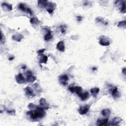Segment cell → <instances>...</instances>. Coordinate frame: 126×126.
Instances as JSON below:
<instances>
[{
    "mask_svg": "<svg viewBox=\"0 0 126 126\" xmlns=\"http://www.w3.org/2000/svg\"><path fill=\"white\" fill-rule=\"evenodd\" d=\"M28 107L30 110L27 112V115L33 121H38L43 118L46 115L44 109L40 106L31 103L28 105Z\"/></svg>",
    "mask_w": 126,
    "mask_h": 126,
    "instance_id": "1",
    "label": "cell"
},
{
    "mask_svg": "<svg viewBox=\"0 0 126 126\" xmlns=\"http://www.w3.org/2000/svg\"><path fill=\"white\" fill-rule=\"evenodd\" d=\"M68 90L73 93H75L78 96L82 92V87L80 86H75L74 85H71L69 86Z\"/></svg>",
    "mask_w": 126,
    "mask_h": 126,
    "instance_id": "2",
    "label": "cell"
},
{
    "mask_svg": "<svg viewBox=\"0 0 126 126\" xmlns=\"http://www.w3.org/2000/svg\"><path fill=\"white\" fill-rule=\"evenodd\" d=\"M18 8L21 11L23 12H25L27 13H28L30 15H33V11L29 7H28L25 4L23 3H20L18 6Z\"/></svg>",
    "mask_w": 126,
    "mask_h": 126,
    "instance_id": "3",
    "label": "cell"
},
{
    "mask_svg": "<svg viewBox=\"0 0 126 126\" xmlns=\"http://www.w3.org/2000/svg\"><path fill=\"white\" fill-rule=\"evenodd\" d=\"M90 108V105L89 104H86L84 105L80 106L78 110V111L80 115H84L88 112Z\"/></svg>",
    "mask_w": 126,
    "mask_h": 126,
    "instance_id": "4",
    "label": "cell"
},
{
    "mask_svg": "<svg viewBox=\"0 0 126 126\" xmlns=\"http://www.w3.org/2000/svg\"><path fill=\"white\" fill-rule=\"evenodd\" d=\"M115 5L120 7L121 12L126 13V1H117L115 2Z\"/></svg>",
    "mask_w": 126,
    "mask_h": 126,
    "instance_id": "5",
    "label": "cell"
},
{
    "mask_svg": "<svg viewBox=\"0 0 126 126\" xmlns=\"http://www.w3.org/2000/svg\"><path fill=\"white\" fill-rule=\"evenodd\" d=\"M99 44L100 45L104 46H107L110 45V43L109 39L105 36H102L100 37Z\"/></svg>",
    "mask_w": 126,
    "mask_h": 126,
    "instance_id": "6",
    "label": "cell"
},
{
    "mask_svg": "<svg viewBox=\"0 0 126 126\" xmlns=\"http://www.w3.org/2000/svg\"><path fill=\"white\" fill-rule=\"evenodd\" d=\"M26 80L28 82H33L36 80V77L33 74V73L28 71L26 73Z\"/></svg>",
    "mask_w": 126,
    "mask_h": 126,
    "instance_id": "7",
    "label": "cell"
},
{
    "mask_svg": "<svg viewBox=\"0 0 126 126\" xmlns=\"http://www.w3.org/2000/svg\"><path fill=\"white\" fill-rule=\"evenodd\" d=\"M56 4L53 3L52 2H48L45 8L47 11L49 13L51 14L54 11V10L56 8Z\"/></svg>",
    "mask_w": 126,
    "mask_h": 126,
    "instance_id": "8",
    "label": "cell"
},
{
    "mask_svg": "<svg viewBox=\"0 0 126 126\" xmlns=\"http://www.w3.org/2000/svg\"><path fill=\"white\" fill-rule=\"evenodd\" d=\"M68 80V77L67 74H63L59 76V81L62 85L66 86L67 84V81Z\"/></svg>",
    "mask_w": 126,
    "mask_h": 126,
    "instance_id": "9",
    "label": "cell"
},
{
    "mask_svg": "<svg viewBox=\"0 0 126 126\" xmlns=\"http://www.w3.org/2000/svg\"><path fill=\"white\" fill-rule=\"evenodd\" d=\"M39 106L44 109H48L49 107V105L46 102L44 98H41L39 101Z\"/></svg>",
    "mask_w": 126,
    "mask_h": 126,
    "instance_id": "10",
    "label": "cell"
},
{
    "mask_svg": "<svg viewBox=\"0 0 126 126\" xmlns=\"http://www.w3.org/2000/svg\"><path fill=\"white\" fill-rule=\"evenodd\" d=\"M25 91L26 95L28 97H33L36 96V95L34 94V91L33 90V89L29 86H27L25 89Z\"/></svg>",
    "mask_w": 126,
    "mask_h": 126,
    "instance_id": "11",
    "label": "cell"
},
{
    "mask_svg": "<svg viewBox=\"0 0 126 126\" xmlns=\"http://www.w3.org/2000/svg\"><path fill=\"white\" fill-rule=\"evenodd\" d=\"M45 30L46 33L44 37V40L45 41H49L53 38L52 31L50 29H47V28H45Z\"/></svg>",
    "mask_w": 126,
    "mask_h": 126,
    "instance_id": "12",
    "label": "cell"
},
{
    "mask_svg": "<svg viewBox=\"0 0 126 126\" xmlns=\"http://www.w3.org/2000/svg\"><path fill=\"white\" fill-rule=\"evenodd\" d=\"M110 92L111 93L112 96L114 98V99H116V98H119L120 96V94L119 92L118 91V88L116 87H114L112 89L110 90Z\"/></svg>",
    "mask_w": 126,
    "mask_h": 126,
    "instance_id": "13",
    "label": "cell"
},
{
    "mask_svg": "<svg viewBox=\"0 0 126 126\" xmlns=\"http://www.w3.org/2000/svg\"><path fill=\"white\" fill-rule=\"evenodd\" d=\"M15 80L18 84H23L26 82V79H25L23 74L21 73H19L15 77Z\"/></svg>",
    "mask_w": 126,
    "mask_h": 126,
    "instance_id": "14",
    "label": "cell"
},
{
    "mask_svg": "<svg viewBox=\"0 0 126 126\" xmlns=\"http://www.w3.org/2000/svg\"><path fill=\"white\" fill-rule=\"evenodd\" d=\"M56 48L59 51L61 52H65V45L64 42L63 41H60L58 42L56 46Z\"/></svg>",
    "mask_w": 126,
    "mask_h": 126,
    "instance_id": "15",
    "label": "cell"
},
{
    "mask_svg": "<svg viewBox=\"0 0 126 126\" xmlns=\"http://www.w3.org/2000/svg\"><path fill=\"white\" fill-rule=\"evenodd\" d=\"M121 121H122V119H121V118L115 117L112 120L110 124L108 125L111 126H118L121 122Z\"/></svg>",
    "mask_w": 126,
    "mask_h": 126,
    "instance_id": "16",
    "label": "cell"
},
{
    "mask_svg": "<svg viewBox=\"0 0 126 126\" xmlns=\"http://www.w3.org/2000/svg\"><path fill=\"white\" fill-rule=\"evenodd\" d=\"M108 119L107 118L104 119H97L96 122V125L97 126H106L108 125Z\"/></svg>",
    "mask_w": 126,
    "mask_h": 126,
    "instance_id": "17",
    "label": "cell"
},
{
    "mask_svg": "<svg viewBox=\"0 0 126 126\" xmlns=\"http://www.w3.org/2000/svg\"><path fill=\"white\" fill-rule=\"evenodd\" d=\"M2 7L3 9L6 11H10L12 10V6L7 3H3Z\"/></svg>",
    "mask_w": 126,
    "mask_h": 126,
    "instance_id": "18",
    "label": "cell"
},
{
    "mask_svg": "<svg viewBox=\"0 0 126 126\" xmlns=\"http://www.w3.org/2000/svg\"><path fill=\"white\" fill-rule=\"evenodd\" d=\"M81 100L83 101H84L86 100H87L89 97V93L88 92H82L79 96H78Z\"/></svg>",
    "mask_w": 126,
    "mask_h": 126,
    "instance_id": "19",
    "label": "cell"
},
{
    "mask_svg": "<svg viewBox=\"0 0 126 126\" xmlns=\"http://www.w3.org/2000/svg\"><path fill=\"white\" fill-rule=\"evenodd\" d=\"M12 38L13 40L17 41V42H20V41H21L22 39L24 38V37L21 34H17L13 35L12 37Z\"/></svg>",
    "mask_w": 126,
    "mask_h": 126,
    "instance_id": "20",
    "label": "cell"
},
{
    "mask_svg": "<svg viewBox=\"0 0 126 126\" xmlns=\"http://www.w3.org/2000/svg\"><path fill=\"white\" fill-rule=\"evenodd\" d=\"M39 55L40 56V58H39V63L42 64V63H44V64H46L47 60H48V57L46 55H43V54H39Z\"/></svg>",
    "mask_w": 126,
    "mask_h": 126,
    "instance_id": "21",
    "label": "cell"
},
{
    "mask_svg": "<svg viewBox=\"0 0 126 126\" xmlns=\"http://www.w3.org/2000/svg\"><path fill=\"white\" fill-rule=\"evenodd\" d=\"M48 3V1H45V0H39L37 2L38 6L40 8H45Z\"/></svg>",
    "mask_w": 126,
    "mask_h": 126,
    "instance_id": "22",
    "label": "cell"
},
{
    "mask_svg": "<svg viewBox=\"0 0 126 126\" xmlns=\"http://www.w3.org/2000/svg\"><path fill=\"white\" fill-rule=\"evenodd\" d=\"M99 92H100V88L97 87L92 88L90 90V92L92 94V96L94 97H96L97 96V95L98 93H99Z\"/></svg>",
    "mask_w": 126,
    "mask_h": 126,
    "instance_id": "23",
    "label": "cell"
},
{
    "mask_svg": "<svg viewBox=\"0 0 126 126\" xmlns=\"http://www.w3.org/2000/svg\"><path fill=\"white\" fill-rule=\"evenodd\" d=\"M102 114L104 117L108 118L111 114V111L109 109H104L102 111Z\"/></svg>",
    "mask_w": 126,
    "mask_h": 126,
    "instance_id": "24",
    "label": "cell"
},
{
    "mask_svg": "<svg viewBox=\"0 0 126 126\" xmlns=\"http://www.w3.org/2000/svg\"><path fill=\"white\" fill-rule=\"evenodd\" d=\"M30 22L32 25H38L40 23V21L36 17L32 18L30 19Z\"/></svg>",
    "mask_w": 126,
    "mask_h": 126,
    "instance_id": "25",
    "label": "cell"
},
{
    "mask_svg": "<svg viewBox=\"0 0 126 126\" xmlns=\"http://www.w3.org/2000/svg\"><path fill=\"white\" fill-rule=\"evenodd\" d=\"M96 21L97 23H101L102 24H104L105 25H107L108 24V23L104 21V19H103L101 17H97L96 19Z\"/></svg>",
    "mask_w": 126,
    "mask_h": 126,
    "instance_id": "26",
    "label": "cell"
},
{
    "mask_svg": "<svg viewBox=\"0 0 126 126\" xmlns=\"http://www.w3.org/2000/svg\"><path fill=\"white\" fill-rule=\"evenodd\" d=\"M117 26L118 27L124 28H125L126 26V21L124 20V21H122L118 22Z\"/></svg>",
    "mask_w": 126,
    "mask_h": 126,
    "instance_id": "27",
    "label": "cell"
},
{
    "mask_svg": "<svg viewBox=\"0 0 126 126\" xmlns=\"http://www.w3.org/2000/svg\"><path fill=\"white\" fill-rule=\"evenodd\" d=\"M34 88L35 90L36 91V92L37 93H39L41 91V88L40 87L39 85L37 83L35 84L34 85Z\"/></svg>",
    "mask_w": 126,
    "mask_h": 126,
    "instance_id": "28",
    "label": "cell"
},
{
    "mask_svg": "<svg viewBox=\"0 0 126 126\" xmlns=\"http://www.w3.org/2000/svg\"><path fill=\"white\" fill-rule=\"evenodd\" d=\"M60 28V30H61V33L63 34H65L66 32V30H67L66 26L65 25H62V26H61Z\"/></svg>",
    "mask_w": 126,
    "mask_h": 126,
    "instance_id": "29",
    "label": "cell"
},
{
    "mask_svg": "<svg viewBox=\"0 0 126 126\" xmlns=\"http://www.w3.org/2000/svg\"><path fill=\"white\" fill-rule=\"evenodd\" d=\"M1 43L2 44H4L5 43L6 41V39H5V36L3 35L2 32L1 31Z\"/></svg>",
    "mask_w": 126,
    "mask_h": 126,
    "instance_id": "30",
    "label": "cell"
},
{
    "mask_svg": "<svg viewBox=\"0 0 126 126\" xmlns=\"http://www.w3.org/2000/svg\"><path fill=\"white\" fill-rule=\"evenodd\" d=\"M7 112L10 114V115H15V110H7Z\"/></svg>",
    "mask_w": 126,
    "mask_h": 126,
    "instance_id": "31",
    "label": "cell"
},
{
    "mask_svg": "<svg viewBox=\"0 0 126 126\" xmlns=\"http://www.w3.org/2000/svg\"><path fill=\"white\" fill-rule=\"evenodd\" d=\"M45 50V49H40V50L37 51V53H38V54H43V53L44 52Z\"/></svg>",
    "mask_w": 126,
    "mask_h": 126,
    "instance_id": "32",
    "label": "cell"
},
{
    "mask_svg": "<svg viewBox=\"0 0 126 126\" xmlns=\"http://www.w3.org/2000/svg\"><path fill=\"white\" fill-rule=\"evenodd\" d=\"M82 17L81 16H77V21H78V22H80V21H82Z\"/></svg>",
    "mask_w": 126,
    "mask_h": 126,
    "instance_id": "33",
    "label": "cell"
},
{
    "mask_svg": "<svg viewBox=\"0 0 126 126\" xmlns=\"http://www.w3.org/2000/svg\"><path fill=\"white\" fill-rule=\"evenodd\" d=\"M126 67H124L122 69V73L124 74V75H126Z\"/></svg>",
    "mask_w": 126,
    "mask_h": 126,
    "instance_id": "34",
    "label": "cell"
},
{
    "mask_svg": "<svg viewBox=\"0 0 126 126\" xmlns=\"http://www.w3.org/2000/svg\"><path fill=\"white\" fill-rule=\"evenodd\" d=\"M14 59H15V57H9V59H8V60H9V61H12V60H13Z\"/></svg>",
    "mask_w": 126,
    "mask_h": 126,
    "instance_id": "35",
    "label": "cell"
},
{
    "mask_svg": "<svg viewBox=\"0 0 126 126\" xmlns=\"http://www.w3.org/2000/svg\"><path fill=\"white\" fill-rule=\"evenodd\" d=\"M96 68L95 67H93V68H92V70L93 71H95V70H96Z\"/></svg>",
    "mask_w": 126,
    "mask_h": 126,
    "instance_id": "36",
    "label": "cell"
}]
</instances>
